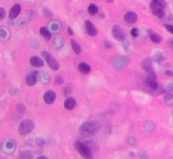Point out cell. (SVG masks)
<instances>
[{
	"label": "cell",
	"mask_w": 173,
	"mask_h": 159,
	"mask_svg": "<svg viewBox=\"0 0 173 159\" xmlns=\"http://www.w3.org/2000/svg\"><path fill=\"white\" fill-rule=\"evenodd\" d=\"M16 108H17V110H18L19 112H20V113L24 112L25 110V106L23 103H18L17 106H16Z\"/></svg>",
	"instance_id": "36"
},
{
	"label": "cell",
	"mask_w": 173,
	"mask_h": 159,
	"mask_svg": "<svg viewBox=\"0 0 173 159\" xmlns=\"http://www.w3.org/2000/svg\"><path fill=\"white\" fill-rule=\"evenodd\" d=\"M70 43H71V46H72V49H73L74 53L76 54H80L81 52H82V48H81L80 45L74 39H71Z\"/></svg>",
	"instance_id": "21"
},
{
	"label": "cell",
	"mask_w": 173,
	"mask_h": 159,
	"mask_svg": "<svg viewBox=\"0 0 173 159\" xmlns=\"http://www.w3.org/2000/svg\"><path fill=\"white\" fill-rule=\"evenodd\" d=\"M37 79L43 85H47V84L49 83L50 80H51V76L49 75V74H48L46 71H38Z\"/></svg>",
	"instance_id": "15"
},
{
	"label": "cell",
	"mask_w": 173,
	"mask_h": 159,
	"mask_svg": "<svg viewBox=\"0 0 173 159\" xmlns=\"http://www.w3.org/2000/svg\"><path fill=\"white\" fill-rule=\"evenodd\" d=\"M149 7H150V9H151L152 13H153L156 17H158V18H163V17L165 16V11H164V9H163L162 8H160V7H159V6L154 4L153 3H150Z\"/></svg>",
	"instance_id": "11"
},
{
	"label": "cell",
	"mask_w": 173,
	"mask_h": 159,
	"mask_svg": "<svg viewBox=\"0 0 173 159\" xmlns=\"http://www.w3.org/2000/svg\"><path fill=\"white\" fill-rule=\"evenodd\" d=\"M50 27H51V30H52V31H55V32L59 31V30H60V28H61L60 24L58 22H57V21H54V22L51 23V24H50Z\"/></svg>",
	"instance_id": "27"
},
{
	"label": "cell",
	"mask_w": 173,
	"mask_h": 159,
	"mask_svg": "<svg viewBox=\"0 0 173 159\" xmlns=\"http://www.w3.org/2000/svg\"><path fill=\"white\" fill-rule=\"evenodd\" d=\"M166 89L169 92H172L173 91V81H171L169 83H167L166 86Z\"/></svg>",
	"instance_id": "37"
},
{
	"label": "cell",
	"mask_w": 173,
	"mask_h": 159,
	"mask_svg": "<svg viewBox=\"0 0 173 159\" xmlns=\"http://www.w3.org/2000/svg\"><path fill=\"white\" fill-rule=\"evenodd\" d=\"M112 63L113 68L116 69H121L125 68L129 64V59L125 56H117L112 59Z\"/></svg>",
	"instance_id": "7"
},
{
	"label": "cell",
	"mask_w": 173,
	"mask_h": 159,
	"mask_svg": "<svg viewBox=\"0 0 173 159\" xmlns=\"http://www.w3.org/2000/svg\"><path fill=\"white\" fill-rule=\"evenodd\" d=\"M16 146H17V144H16V141L15 140L7 139L2 142L1 149H2V152L3 153H5L7 155H10L15 152Z\"/></svg>",
	"instance_id": "4"
},
{
	"label": "cell",
	"mask_w": 173,
	"mask_h": 159,
	"mask_svg": "<svg viewBox=\"0 0 173 159\" xmlns=\"http://www.w3.org/2000/svg\"><path fill=\"white\" fill-rule=\"evenodd\" d=\"M162 59V53L160 52H155L154 54V60L155 61H160Z\"/></svg>",
	"instance_id": "33"
},
{
	"label": "cell",
	"mask_w": 173,
	"mask_h": 159,
	"mask_svg": "<svg viewBox=\"0 0 173 159\" xmlns=\"http://www.w3.org/2000/svg\"><path fill=\"white\" fill-rule=\"evenodd\" d=\"M20 11H21V6H20V4H19V3L15 4L11 8L10 11H9V19H11V20L16 19L19 16V15L20 14Z\"/></svg>",
	"instance_id": "13"
},
{
	"label": "cell",
	"mask_w": 173,
	"mask_h": 159,
	"mask_svg": "<svg viewBox=\"0 0 173 159\" xmlns=\"http://www.w3.org/2000/svg\"><path fill=\"white\" fill-rule=\"evenodd\" d=\"M145 85L151 92H155L159 87V83L157 80V76L154 70L147 72V77L145 80Z\"/></svg>",
	"instance_id": "3"
},
{
	"label": "cell",
	"mask_w": 173,
	"mask_h": 159,
	"mask_svg": "<svg viewBox=\"0 0 173 159\" xmlns=\"http://www.w3.org/2000/svg\"><path fill=\"white\" fill-rule=\"evenodd\" d=\"M42 56L43 57V59L46 60V62L48 63V66L54 71H57L59 69V63L57 61V59L50 53L48 51H42Z\"/></svg>",
	"instance_id": "6"
},
{
	"label": "cell",
	"mask_w": 173,
	"mask_h": 159,
	"mask_svg": "<svg viewBox=\"0 0 173 159\" xmlns=\"http://www.w3.org/2000/svg\"><path fill=\"white\" fill-rule=\"evenodd\" d=\"M107 2H110V3H112V0H107Z\"/></svg>",
	"instance_id": "47"
},
{
	"label": "cell",
	"mask_w": 173,
	"mask_h": 159,
	"mask_svg": "<svg viewBox=\"0 0 173 159\" xmlns=\"http://www.w3.org/2000/svg\"><path fill=\"white\" fill-rule=\"evenodd\" d=\"M54 46L57 49H60L63 47V40L62 38H57L55 43H54Z\"/></svg>",
	"instance_id": "30"
},
{
	"label": "cell",
	"mask_w": 173,
	"mask_h": 159,
	"mask_svg": "<svg viewBox=\"0 0 173 159\" xmlns=\"http://www.w3.org/2000/svg\"><path fill=\"white\" fill-rule=\"evenodd\" d=\"M56 97H57V95H56V93L54 91H48L45 92V94L43 96V100H44V102L47 104L51 105V104H52L55 102Z\"/></svg>",
	"instance_id": "12"
},
{
	"label": "cell",
	"mask_w": 173,
	"mask_h": 159,
	"mask_svg": "<svg viewBox=\"0 0 173 159\" xmlns=\"http://www.w3.org/2000/svg\"><path fill=\"white\" fill-rule=\"evenodd\" d=\"M75 146L79 153L85 159H93V151L91 146L84 140H77Z\"/></svg>",
	"instance_id": "2"
},
{
	"label": "cell",
	"mask_w": 173,
	"mask_h": 159,
	"mask_svg": "<svg viewBox=\"0 0 173 159\" xmlns=\"http://www.w3.org/2000/svg\"><path fill=\"white\" fill-rule=\"evenodd\" d=\"M36 159H48L47 157H45V156H40V157H38Z\"/></svg>",
	"instance_id": "46"
},
{
	"label": "cell",
	"mask_w": 173,
	"mask_h": 159,
	"mask_svg": "<svg viewBox=\"0 0 173 159\" xmlns=\"http://www.w3.org/2000/svg\"><path fill=\"white\" fill-rule=\"evenodd\" d=\"M45 144V140L42 138V137H38L36 139V145L39 147H42Z\"/></svg>",
	"instance_id": "31"
},
{
	"label": "cell",
	"mask_w": 173,
	"mask_h": 159,
	"mask_svg": "<svg viewBox=\"0 0 173 159\" xmlns=\"http://www.w3.org/2000/svg\"><path fill=\"white\" fill-rule=\"evenodd\" d=\"M139 29H137V28H133V29L131 30V35H132L133 37H137L139 36Z\"/></svg>",
	"instance_id": "35"
},
{
	"label": "cell",
	"mask_w": 173,
	"mask_h": 159,
	"mask_svg": "<svg viewBox=\"0 0 173 159\" xmlns=\"http://www.w3.org/2000/svg\"><path fill=\"white\" fill-rule=\"evenodd\" d=\"M72 91H73V88L71 87V86H65V88H64V90H63V93H64V95L65 96H68V95H69V94H71L72 93Z\"/></svg>",
	"instance_id": "34"
},
{
	"label": "cell",
	"mask_w": 173,
	"mask_h": 159,
	"mask_svg": "<svg viewBox=\"0 0 173 159\" xmlns=\"http://www.w3.org/2000/svg\"><path fill=\"white\" fill-rule=\"evenodd\" d=\"M37 74H38V71H31L30 73H29L26 77H25V83L27 84V86H34L38 79H37Z\"/></svg>",
	"instance_id": "10"
},
{
	"label": "cell",
	"mask_w": 173,
	"mask_h": 159,
	"mask_svg": "<svg viewBox=\"0 0 173 159\" xmlns=\"http://www.w3.org/2000/svg\"><path fill=\"white\" fill-rule=\"evenodd\" d=\"M54 81H55V83H56L57 85L60 86V85L63 84V82H64V80H63V77H62L61 75H57V76H56V78H55Z\"/></svg>",
	"instance_id": "32"
},
{
	"label": "cell",
	"mask_w": 173,
	"mask_h": 159,
	"mask_svg": "<svg viewBox=\"0 0 173 159\" xmlns=\"http://www.w3.org/2000/svg\"><path fill=\"white\" fill-rule=\"evenodd\" d=\"M136 138H134V137H133V136H131V137H129L128 138V140H127V142L130 144V145H135L136 144Z\"/></svg>",
	"instance_id": "38"
},
{
	"label": "cell",
	"mask_w": 173,
	"mask_h": 159,
	"mask_svg": "<svg viewBox=\"0 0 173 159\" xmlns=\"http://www.w3.org/2000/svg\"><path fill=\"white\" fill-rule=\"evenodd\" d=\"M164 102L167 106H172L173 105V95L171 93H166L164 96Z\"/></svg>",
	"instance_id": "25"
},
{
	"label": "cell",
	"mask_w": 173,
	"mask_h": 159,
	"mask_svg": "<svg viewBox=\"0 0 173 159\" xmlns=\"http://www.w3.org/2000/svg\"><path fill=\"white\" fill-rule=\"evenodd\" d=\"M77 105V102H76V100L74 99V97H67L66 100L64 101V103H63V106H64V108L66 110H69V111H71L75 108Z\"/></svg>",
	"instance_id": "14"
},
{
	"label": "cell",
	"mask_w": 173,
	"mask_h": 159,
	"mask_svg": "<svg viewBox=\"0 0 173 159\" xmlns=\"http://www.w3.org/2000/svg\"><path fill=\"white\" fill-rule=\"evenodd\" d=\"M5 16V9L3 8H0V20H3Z\"/></svg>",
	"instance_id": "40"
},
{
	"label": "cell",
	"mask_w": 173,
	"mask_h": 159,
	"mask_svg": "<svg viewBox=\"0 0 173 159\" xmlns=\"http://www.w3.org/2000/svg\"><path fill=\"white\" fill-rule=\"evenodd\" d=\"M152 3L154 4H155V5L162 8V9H164V8L166 7V3L165 0H152Z\"/></svg>",
	"instance_id": "28"
},
{
	"label": "cell",
	"mask_w": 173,
	"mask_h": 159,
	"mask_svg": "<svg viewBox=\"0 0 173 159\" xmlns=\"http://www.w3.org/2000/svg\"><path fill=\"white\" fill-rule=\"evenodd\" d=\"M19 159H33V154L30 151L25 150L20 153Z\"/></svg>",
	"instance_id": "24"
},
{
	"label": "cell",
	"mask_w": 173,
	"mask_h": 159,
	"mask_svg": "<svg viewBox=\"0 0 173 159\" xmlns=\"http://www.w3.org/2000/svg\"><path fill=\"white\" fill-rule=\"evenodd\" d=\"M165 28L171 33L173 34V25H168V24H166L165 25Z\"/></svg>",
	"instance_id": "39"
},
{
	"label": "cell",
	"mask_w": 173,
	"mask_h": 159,
	"mask_svg": "<svg viewBox=\"0 0 173 159\" xmlns=\"http://www.w3.org/2000/svg\"><path fill=\"white\" fill-rule=\"evenodd\" d=\"M112 36L116 40L120 41V42H123L125 39L124 38L123 31L122 28L118 25H114L112 27Z\"/></svg>",
	"instance_id": "9"
},
{
	"label": "cell",
	"mask_w": 173,
	"mask_h": 159,
	"mask_svg": "<svg viewBox=\"0 0 173 159\" xmlns=\"http://www.w3.org/2000/svg\"><path fill=\"white\" fill-rule=\"evenodd\" d=\"M40 34L48 42L50 41V39L52 38V32L50 31V30L48 27H45V26L41 27L40 28Z\"/></svg>",
	"instance_id": "18"
},
{
	"label": "cell",
	"mask_w": 173,
	"mask_h": 159,
	"mask_svg": "<svg viewBox=\"0 0 173 159\" xmlns=\"http://www.w3.org/2000/svg\"><path fill=\"white\" fill-rule=\"evenodd\" d=\"M167 44L169 46V47H171L172 49H173V38H170L167 41Z\"/></svg>",
	"instance_id": "42"
},
{
	"label": "cell",
	"mask_w": 173,
	"mask_h": 159,
	"mask_svg": "<svg viewBox=\"0 0 173 159\" xmlns=\"http://www.w3.org/2000/svg\"><path fill=\"white\" fill-rule=\"evenodd\" d=\"M104 45H105V47H106V48H111V47H112V43L111 42H109V41H106V42L104 43Z\"/></svg>",
	"instance_id": "41"
},
{
	"label": "cell",
	"mask_w": 173,
	"mask_h": 159,
	"mask_svg": "<svg viewBox=\"0 0 173 159\" xmlns=\"http://www.w3.org/2000/svg\"><path fill=\"white\" fill-rule=\"evenodd\" d=\"M30 64L35 68H41L44 66V61L38 56H32L30 59Z\"/></svg>",
	"instance_id": "16"
},
{
	"label": "cell",
	"mask_w": 173,
	"mask_h": 159,
	"mask_svg": "<svg viewBox=\"0 0 173 159\" xmlns=\"http://www.w3.org/2000/svg\"><path fill=\"white\" fill-rule=\"evenodd\" d=\"M88 12L90 15H95L98 13V7L94 4V3H91L89 7H88Z\"/></svg>",
	"instance_id": "26"
},
{
	"label": "cell",
	"mask_w": 173,
	"mask_h": 159,
	"mask_svg": "<svg viewBox=\"0 0 173 159\" xmlns=\"http://www.w3.org/2000/svg\"><path fill=\"white\" fill-rule=\"evenodd\" d=\"M165 74H166V75H168V76H173V72L171 70H166Z\"/></svg>",
	"instance_id": "44"
},
{
	"label": "cell",
	"mask_w": 173,
	"mask_h": 159,
	"mask_svg": "<svg viewBox=\"0 0 173 159\" xmlns=\"http://www.w3.org/2000/svg\"><path fill=\"white\" fill-rule=\"evenodd\" d=\"M79 70L80 73H82L83 75H88L90 73L91 71V67L90 65L86 64V63H80L78 66Z\"/></svg>",
	"instance_id": "19"
},
{
	"label": "cell",
	"mask_w": 173,
	"mask_h": 159,
	"mask_svg": "<svg viewBox=\"0 0 173 159\" xmlns=\"http://www.w3.org/2000/svg\"><path fill=\"white\" fill-rule=\"evenodd\" d=\"M124 21L128 24H134L138 21V15L134 12H127L124 15Z\"/></svg>",
	"instance_id": "17"
},
{
	"label": "cell",
	"mask_w": 173,
	"mask_h": 159,
	"mask_svg": "<svg viewBox=\"0 0 173 159\" xmlns=\"http://www.w3.org/2000/svg\"><path fill=\"white\" fill-rule=\"evenodd\" d=\"M140 159H149L148 154L146 152H144L140 155Z\"/></svg>",
	"instance_id": "43"
},
{
	"label": "cell",
	"mask_w": 173,
	"mask_h": 159,
	"mask_svg": "<svg viewBox=\"0 0 173 159\" xmlns=\"http://www.w3.org/2000/svg\"><path fill=\"white\" fill-rule=\"evenodd\" d=\"M10 36V33H9V31L5 28V27H1L0 28V37L2 40H8L9 37Z\"/></svg>",
	"instance_id": "22"
},
{
	"label": "cell",
	"mask_w": 173,
	"mask_h": 159,
	"mask_svg": "<svg viewBox=\"0 0 173 159\" xmlns=\"http://www.w3.org/2000/svg\"><path fill=\"white\" fill-rule=\"evenodd\" d=\"M85 31L87 32V34L90 37H96L98 34V31L96 28V26L93 25V23L91 22L89 20H86L85 21Z\"/></svg>",
	"instance_id": "8"
},
{
	"label": "cell",
	"mask_w": 173,
	"mask_h": 159,
	"mask_svg": "<svg viewBox=\"0 0 173 159\" xmlns=\"http://www.w3.org/2000/svg\"><path fill=\"white\" fill-rule=\"evenodd\" d=\"M35 128V124L31 119H25L23 120L19 126V134L21 136H26L30 134Z\"/></svg>",
	"instance_id": "5"
},
{
	"label": "cell",
	"mask_w": 173,
	"mask_h": 159,
	"mask_svg": "<svg viewBox=\"0 0 173 159\" xmlns=\"http://www.w3.org/2000/svg\"><path fill=\"white\" fill-rule=\"evenodd\" d=\"M100 130V124L97 122H85L79 127L81 136L90 137L96 135Z\"/></svg>",
	"instance_id": "1"
},
{
	"label": "cell",
	"mask_w": 173,
	"mask_h": 159,
	"mask_svg": "<svg viewBox=\"0 0 173 159\" xmlns=\"http://www.w3.org/2000/svg\"><path fill=\"white\" fill-rule=\"evenodd\" d=\"M149 38H150V41L155 44H158V43H160L162 42V37L160 36L159 34L157 33H152L150 34L149 36Z\"/></svg>",
	"instance_id": "23"
},
{
	"label": "cell",
	"mask_w": 173,
	"mask_h": 159,
	"mask_svg": "<svg viewBox=\"0 0 173 159\" xmlns=\"http://www.w3.org/2000/svg\"><path fill=\"white\" fill-rule=\"evenodd\" d=\"M68 34L70 35V36H74V32H73V31H72L71 27H69V28H68Z\"/></svg>",
	"instance_id": "45"
},
{
	"label": "cell",
	"mask_w": 173,
	"mask_h": 159,
	"mask_svg": "<svg viewBox=\"0 0 173 159\" xmlns=\"http://www.w3.org/2000/svg\"><path fill=\"white\" fill-rule=\"evenodd\" d=\"M141 66H142V68L146 71V73L149 72V71L154 70L153 69V65H152V60L150 59H144L142 61V63H141Z\"/></svg>",
	"instance_id": "20"
},
{
	"label": "cell",
	"mask_w": 173,
	"mask_h": 159,
	"mask_svg": "<svg viewBox=\"0 0 173 159\" xmlns=\"http://www.w3.org/2000/svg\"><path fill=\"white\" fill-rule=\"evenodd\" d=\"M155 124L151 121H147L145 124V128L147 131H153L155 130Z\"/></svg>",
	"instance_id": "29"
}]
</instances>
